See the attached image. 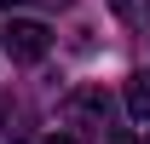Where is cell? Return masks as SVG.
<instances>
[{
  "label": "cell",
  "instance_id": "1",
  "mask_svg": "<svg viewBox=\"0 0 150 144\" xmlns=\"http://www.w3.org/2000/svg\"><path fill=\"white\" fill-rule=\"evenodd\" d=\"M0 46L12 52V64H40L46 46H52V35H46V23H35V18H12L0 29Z\"/></svg>",
  "mask_w": 150,
  "mask_h": 144
},
{
  "label": "cell",
  "instance_id": "2",
  "mask_svg": "<svg viewBox=\"0 0 150 144\" xmlns=\"http://www.w3.org/2000/svg\"><path fill=\"white\" fill-rule=\"evenodd\" d=\"M127 109H133V121H150V75H127Z\"/></svg>",
  "mask_w": 150,
  "mask_h": 144
},
{
  "label": "cell",
  "instance_id": "3",
  "mask_svg": "<svg viewBox=\"0 0 150 144\" xmlns=\"http://www.w3.org/2000/svg\"><path fill=\"white\" fill-rule=\"evenodd\" d=\"M69 115H75V121H98V127H104V92H69Z\"/></svg>",
  "mask_w": 150,
  "mask_h": 144
},
{
  "label": "cell",
  "instance_id": "4",
  "mask_svg": "<svg viewBox=\"0 0 150 144\" xmlns=\"http://www.w3.org/2000/svg\"><path fill=\"white\" fill-rule=\"evenodd\" d=\"M40 144H75V138H69V133H46Z\"/></svg>",
  "mask_w": 150,
  "mask_h": 144
},
{
  "label": "cell",
  "instance_id": "5",
  "mask_svg": "<svg viewBox=\"0 0 150 144\" xmlns=\"http://www.w3.org/2000/svg\"><path fill=\"white\" fill-rule=\"evenodd\" d=\"M104 144H139V138H133V133H110Z\"/></svg>",
  "mask_w": 150,
  "mask_h": 144
},
{
  "label": "cell",
  "instance_id": "6",
  "mask_svg": "<svg viewBox=\"0 0 150 144\" xmlns=\"http://www.w3.org/2000/svg\"><path fill=\"white\" fill-rule=\"evenodd\" d=\"M0 6H23V0H0Z\"/></svg>",
  "mask_w": 150,
  "mask_h": 144
},
{
  "label": "cell",
  "instance_id": "7",
  "mask_svg": "<svg viewBox=\"0 0 150 144\" xmlns=\"http://www.w3.org/2000/svg\"><path fill=\"white\" fill-rule=\"evenodd\" d=\"M144 144H150V138H144Z\"/></svg>",
  "mask_w": 150,
  "mask_h": 144
}]
</instances>
